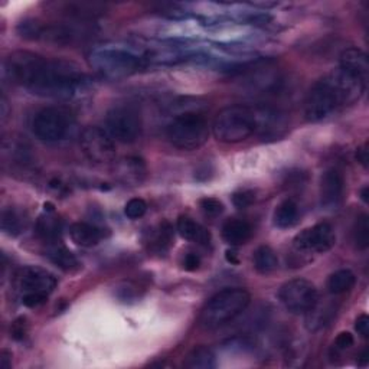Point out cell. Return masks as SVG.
<instances>
[{
  "instance_id": "6da1fadb",
  "label": "cell",
  "mask_w": 369,
  "mask_h": 369,
  "mask_svg": "<svg viewBox=\"0 0 369 369\" xmlns=\"http://www.w3.org/2000/svg\"><path fill=\"white\" fill-rule=\"evenodd\" d=\"M4 70L12 84L45 98H73L88 81L75 62L45 58L29 51L12 52L5 59Z\"/></svg>"
},
{
  "instance_id": "7a4b0ae2",
  "label": "cell",
  "mask_w": 369,
  "mask_h": 369,
  "mask_svg": "<svg viewBox=\"0 0 369 369\" xmlns=\"http://www.w3.org/2000/svg\"><path fill=\"white\" fill-rule=\"evenodd\" d=\"M366 90V81L344 70H337L319 80L309 91L305 102V117L317 123L345 106L359 102Z\"/></svg>"
},
{
  "instance_id": "3957f363",
  "label": "cell",
  "mask_w": 369,
  "mask_h": 369,
  "mask_svg": "<svg viewBox=\"0 0 369 369\" xmlns=\"http://www.w3.org/2000/svg\"><path fill=\"white\" fill-rule=\"evenodd\" d=\"M258 128L260 111L241 104L222 109L212 124L215 139L228 145L247 140Z\"/></svg>"
},
{
  "instance_id": "277c9868",
  "label": "cell",
  "mask_w": 369,
  "mask_h": 369,
  "mask_svg": "<svg viewBox=\"0 0 369 369\" xmlns=\"http://www.w3.org/2000/svg\"><path fill=\"white\" fill-rule=\"evenodd\" d=\"M251 303V294L246 289H225L212 296L199 316V325L204 329H218L232 322Z\"/></svg>"
},
{
  "instance_id": "5b68a950",
  "label": "cell",
  "mask_w": 369,
  "mask_h": 369,
  "mask_svg": "<svg viewBox=\"0 0 369 369\" xmlns=\"http://www.w3.org/2000/svg\"><path fill=\"white\" fill-rule=\"evenodd\" d=\"M166 138L172 146L181 150H196L202 147L210 138L207 119L193 111L176 116L166 128Z\"/></svg>"
},
{
  "instance_id": "8992f818",
  "label": "cell",
  "mask_w": 369,
  "mask_h": 369,
  "mask_svg": "<svg viewBox=\"0 0 369 369\" xmlns=\"http://www.w3.org/2000/svg\"><path fill=\"white\" fill-rule=\"evenodd\" d=\"M18 33L29 41H45L56 45H68L88 35L85 26L78 28L70 22L45 23L37 19H26L18 25Z\"/></svg>"
},
{
  "instance_id": "52a82bcc",
  "label": "cell",
  "mask_w": 369,
  "mask_h": 369,
  "mask_svg": "<svg viewBox=\"0 0 369 369\" xmlns=\"http://www.w3.org/2000/svg\"><path fill=\"white\" fill-rule=\"evenodd\" d=\"M56 279L40 267H23L16 273V289L20 293L22 305L37 309L48 300L55 290Z\"/></svg>"
},
{
  "instance_id": "ba28073f",
  "label": "cell",
  "mask_w": 369,
  "mask_h": 369,
  "mask_svg": "<svg viewBox=\"0 0 369 369\" xmlns=\"http://www.w3.org/2000/svg\"><path fill=\"white\" fill-rule=\"evenodd\" d=\"M91 65L97 73L109 80H121L136 73L140 66V58L123 49H99L91 54Z\"/></svg>"
},
{
  "instance_id": "9c48e42d",
  "label": "cell",
  "mask_w": 369,
  "mask_h": 369,
  "mask_svg": "<svg viewBox=\"0 0 369 369\" xmlns=\"http://www.w3.org/2000/svg\"><path fill=\"white\" fill-rule=\"evenodd\" d=\"M73 126V116L62 107H47L37 113L32 121L35 136L48 143L62 140Z\"/></svg>"
},
{
  "instance_id": "30bf717a",
  "label": "cell",
  "mask_w": 369,
  "mask_h": 369,
  "mask_svg": "<svg viewBox=\"0 0 369 369\" xmlns=\"http://www.w3.org/2000/svg\"><path fill=\"white\" fill-rule=\"evenodd\" d=\"M142 128V117L136 109L119 106L107 113L106 130L116 142L124 145L134 143L140 138Z\"/></svg>"
},
{
  "instance_id": "8fae6325",
  "label": "cell",
  "mask_w": 369,
  "mask_h": 369,
  "mask_svg": "<svg viewBox=\"0 0 369 369\" xmlns=\"http://www.w3.org/2000/svg\"><path fill=\"white\" fill-rule=\"evenodd\" d=\"M279 297L283 306L294 315L309 313L319 301L317 289L306 279H294L287 282L280 289Z\"/></svg>"
},
{
  "instance_id": "7c38bea8",
  "label": "cell",
  "mask_w": 369,
  "mask_h": 369,
  "mask_svg": "<svg viewBox=\"0 0 369 369\" xmlns=\"http://www.w3.org/2000/svg\"><path fill=\"white\" fill-rule=\"evenodd\" d=\"M84 155L94 163H110L116 159V143L107 130L87 127L80 138Z\"/></svg>"
},
{
  "instance_id": "4fadbf2b",
  "label": "cell",
  "mask_w": 369,
  "mask_h": 369,
  "mask_svg": "<svg viewBox=\"0 0 369 369\" xmlns=\"http://www.w3.org/2000/svg\"><path fill=\"white\" fill-rule=\"evenodd\" d=\"M337 243V234L329 222H319L312 228L298 232L293 240V246L301 253L325 254Z\"/></svg>"
},
{
  "instance_id": "5bb4252c",
  "label": "cell",
  "mask_w": 369,
  "mask_h": 369,
  "mask_svg": "<svg viewBox=\"0 0 369 369\" xmlns=\"http://www.w3.org/2000/svg\"><path fill=\"white\" fill-rule=\"evenodd\" d=\"M345 178L338 169H329L323 174L320 181L322 205L329 210H337L344 200Z\"/></svg>"
},
{
  "instance_id": "9a60e30c",
  "label": "cell",
  "mask_w": 369,
  "mask_h": 369,
  "mask_svg": "<svg viewBox=\"0 0 369 369\" xmlns=\"http://www.w3.org/2000/svg\"><path fill=\"white\" fill-rule=\"evenodd\" d=\"M147 169L146 163L143 159L136 156H128L124 157L117 164V176L119 179L130 186H138L140 185L146 178Z\"/></svg>"
},
{
  "instance_id": "2e32d148",
  "label": "cell",
  "mask_w": 369,
  "mask_h": 369,
  "mask_svg": "<svg viewBox=\"0 0 369 369\" xmlns=\"http://www.w3.org/2000/svg\"><path fill=\"white\" fill-rule=\"evenodd\" d=\"M253 237V226L244 219L232 218L222 225V238L231 247L247 244Z\"/></svg>"
},
{
  "instance_id": "e0dca14e",
  "label": "cell",
  "mask_w": 369,
  "mask_h": 369,
  "mask_svg": "<svg viewBox=\"0 0 369 369\" xmlns=\"http://www.w3.org/2000/svg\"><path fill=\"white\" fill-rule=\"evenodd\" d=\"M341 70L361 78V80H368V56L363 51L358 48H348L342 52L341 55Z\"/></svg>"
},
{
  "instance_id": "ac0fdd59",
  "label": "cell",
  "mask_w": 369,
  "mask_h": 369,
  "mask_svg": "<svg viewBox=\"0 0 369 369\" xmlns=\"http://www.w3.org/2000/svg\"><path fill=\"white\" fill-rule=\"evenodd\" d=\"M56 11L59 15H63L65 18L75 19V20H91L102 15L104 8L97 4H85V2H66V4H58Z\"/></svg>"
},
{
  "instance_id": "d6986e66",
  "label": "cell",
  "mask_w": 369,
  "mask_h": 369,
  "mask_svg": "<svg viewBox=\"0 0 369 369\" xmlns=\"http://www.w3.org/2000/svg\"><path fill=\"white\" fill-rule=\"evenodd\" d=\"M70 236L77 246L94 247L104 237V231L88 222H75L70 228Z\"/></svg>"
},
{
  "instance_id": "ffe728a7",
  "label": "cell",
  "mask_w": 369,
  "mask_h": 369,
  "mask_svg": "<svg viewBox=\"0 0 369 369\" xmlns=\"http://www.w3.org/2000/svg\"><path fill=\"white\" fill-rule=\"evenodd\" d=\"M178 232L181 234L182 238L199 246H208L211 243L210 231L189 217H179Z\"/></svg>"
},
{
  "instance_id": "44dd1931",
  "label": "cell",
  "mask_w": 369,
  "mask_h": 369,
  "mask_svg": "<svg viewBox=\"0 0 369 369\" xmlns=\"http://www.w3.org/2000/svg\"><path fill=\"white\" fill-rule=\"evenodd\" d=\"M253 264H254V268H255L257 273L267 276V274H270L276 270L277 265H279V258H277V254L274 253V250L272 247L260 246L254 251Z\"/></svg>"
},
{
  "instance_id": "7402d4cb",
  "label": "cell",
  "mask_w": 369,
  "mask_h": 369,
  "mask_svg": "<svg viewBox=\"0 0 369 369\" xmlns=\"http://www.w3.org/2000/svg\"><path fill=\"white\" fill-rule=\"evenodd\" d=\"M52 244L54 246L48 250L47 255L56 267H59L63 272H74L80 268V261L68 248L61 246L58 241Z\"/></svg>"
},
{
  "instance_id": "603a6c76",
  "label": "cell",
  "mask_w": 369,
  "mask_h": 369,
  "mask_svg": "<svg viewBox=\"0 0 369 369\" xmlns=\"http://www.w3.org/2000/svg\"><path fill=\"white\" fill-rule=\"evenodd\" d=\"M185 366L189 369H214L217 366L215 353L208 346H196L189 352Z\"/></svg>"
},
{
  "instance_id": "cb8c5ba5",
  "label": "cell",
  "mask_w": 369,
  "mask_h": 369,
  "mask_svg": "<svg viewBox=\"0 0 369 369\" xmlns=\"http://www.w3.org/2000/svg\"><path fill=\"white\" fill-rule=\"evenodd\" d=\"M356 283V277L353 272L348 270V268H342V270L334 272L329 280H327V290L333 296H341L353 289Z\"/></svg>"
},
{
  "instance_id": "d4e9b609",
  "label": "cell",
  "mask_w": 369,
  "mask_h": 369,
  "mask_svg": "<svg viewBox=\"0 0 369 369\" xmlns=\"http://www.w3.org/2000/svg\"><path fill=\"white\" fill-rule=\"evenodd\" d=\"M298 222V207L293 199H286L274 211V224L282 229H289Z\"/></svg>"
},
{
  "instance_id": "484cf974",
  "label": "cell",
  "mask_w": 369,
  "mask_h": 369,
  "mask_svg": "<svg viewBox=\"0 0 369 369\" xmlns=\"http://www.w3.org/2000/svg\"><path fill=\"white\" fill-rule=\"evenodd\" d=\"M61 229H62V225H61L59 218H56L51 212H47L45 215L40 217V219L37 222L38 236L48 243L58 241V238L61 236Z\"/></svg>"
},
{
  "instance_id": "4316f807",
  "label": "cell",
  "mask_w": 369,
  "mask_h": 369,
  "mask_svg": "<svg viewBox=\"0 0 369 369\" xmlns=\"http://www.w3.org/2000/svg\"><path fill=\"white\" fill-rule=\"evenodd\" d=\"M353 241L359 250H366L369 246V218L366 214L356 218L353 226Z\"/></svg>"
},
{
  "instance_id": "83f0119b",
  "label": "cell",
  "mask_w": 369,
  "mask_h": 369,
  "mask_svg": "<svg viewBox=\"0 0 369 369\" xmlns=\"http://www.w3.org/2000/svg\"><path fill=\"white\" fill-rule=\"evenodd\" d=\"M2 229L9 236H18L22 231V219L15 210H6L2 214Z\"/></svg>"
},
{
  "instance_id": "f1b7e54d",
  "label": "cell",
  "mask_w": 369,
  "mask_h": 369,
  "mask_svg": "<svg viewBox=\"0 0 369 369\" xmlns=\"http://www.w3.org/2000/svg\"><path fill=\"white\" fill-rule=\"evenodd\" d=\"M199 208L208 218H217L224 212V204L217 198H202L199 200Z\"/></svg>"
},
{
  "instance_id": "f546056e",
  "label": "cell",
  "mask_w": 369,
  "mask_h": 369,
  "mask_svg": "<svg viewBox=\"0 0 369 369\" xmlns=\"http://www.w3.org/2000/svg\"><path fill=\"white\" fill-rule=\"evenodd\" d=\"M147 211L146 200L142 198H133L124 207V214L130 219H139L142 218Z\"/></svg>"
},
{
  "instance_id": "4dcf8cb0",
  "label": "cell",
  "mask_w": 369,
  "mask_h": 369,
  "mask_svg": "<svg viewBox=\"0 0 369 369\" xmlns=\"http://www.w3.org/2000/svg\"><path fill=\"white\" fill-rule=\"evenodd\" d=\"M255 202V193L250 189H243L232 195V204L238 210H246Z\"/></svg>"
},
{
  "instance_id": "1f68e13d",
  "label": "cell",
  "mask_w": 369,
  "mask_h": 369,
  "mask_svg": "<svg viewBox=\"0 0 369 369\" xmlns=\"http://www.w3.org/2000/svg\"><path fill=\"white\" fill-rule=\"evenodd\" d=\"M353 344H355L353 334L349 333V332H342V333L338 334V338L334 339L333 351H337L338 353H339V352H345V351H348L349 348H352Z\"/></svg>"
},
{
  "instance_id": "d6a6232c",
  "label": "cell",
  "mask_w": 369,
  "mask_h": 369,
  "mask_svg": "<svg viewBox=\"0 0 369 369\" xmlns=\"http://www.w3.org/2000/svg\"><path fill=\"white\" fill-rule=\"evenodd\" d=\"M200 265V257L195 253H188L182 260V267L186 272H196Z\"/></svg>"
},
{
  "instance_id": "836d02e7",
  "label": "cell",
  "mask_w": 369,
  "mask_h": 369,
  "mask_svg": "<svg viewBox=\"0 0 369 369\" xmlns=\"http://www.w3.org/2000/svg\"><path fill=\"white\" fill-rule=\"evenodd\" d=\"M355 330L358 332V334H361L362 338L369 337V317H368V315L362 313V315L358 316V319L355 320Z\"/></svg>"
},
{
  "instance_id": "e575fe53",
  "label": "cell",
  "mask_w": 369,
  "mask_h": 369,
  "mask_svg": "<svg viewBox=\"0 0 369 369\" xmlns=\"http://www.w3.org/2000/svg\"><path fill=\"white\" fill-rule=\"evenodd\" d=\"M25 334H26V322H25V319L20 317L12 325V337L16 341H20L25 338Z\"/></svg>"
},
{
  "instance_id": "d590c367",
  "label": "cell",
  "mask_w": 369,
  "mask_h": 369,
  "mask_svg": "<svg viewBox=\"0 0 369 369\" xmlns=\"http://www.w3.org/2000/svg\"><path fill=\"white\" fill-rule=\"evenodd\" d=\"M356 160L366 169L368 167V145L366 143L356 150Z\"/></svg>"
},
{
  "instance_id": "8d00e7d4",
  "label": "cell",
  "mask_w": 369,
  "mask_h": 369,
  "mask_svg": "<svg viewBox=\"0 0 369 369\" xmlns=\"http://www.w3.org/2000/svg\"><path fill=\"white\" fill-rule=\"evenodd\" d=\"M0 365L4 369H9L12 366V353L8 351L2 352V358H0Z\"/></svg>"
},
{
  "instance_id": "74e56055",
  "label": "cell",
  "mask_w": 369,
  "mask_h": 369,
  "mask_svg": "<svg viewBox=\"0 0 369 369\" xmlns=\"http://www.w3.org/2000/svg\"><path fill=\"white\" fill-rule=\"evenodd\" d=\"M369 186H363L362 189H361V199L363 200V202L365 204H368L369 202Z\"/></svg>"
},
{
  "instance_id": "f35d334b",
  "label": "cell",
  "mask_w": 369,
  "mask_h": 369,
  "mask_svg": "<svg viewBox=\"0 0 369 369\" xmlns=\"http://www.w3.org/2000/svg\"><path fill=\"white\" fill-rule=\"evenodd\" d=\"M361 359H359V365H362V366H365L368 362H369V358H368V349H365L362 353H361V356H359Z\"/></svg>"
},
{
  "instance_id": "ab89813d",
  "label": "cell",
  "mask_w": 369,
  "mask_h": 369,
  "mask_svg": "<svg viewBox=\"0 0 369 369\" xmlns=\"http://www.w3.org/2000/svg\"><path fill=\"white\" fill-rule=\"evenodd\" d=\"M226 260L229 262H232V264H238V260L236 258V255H234V253H231V251H226Z\"/></svg>"
}]
</instances>
